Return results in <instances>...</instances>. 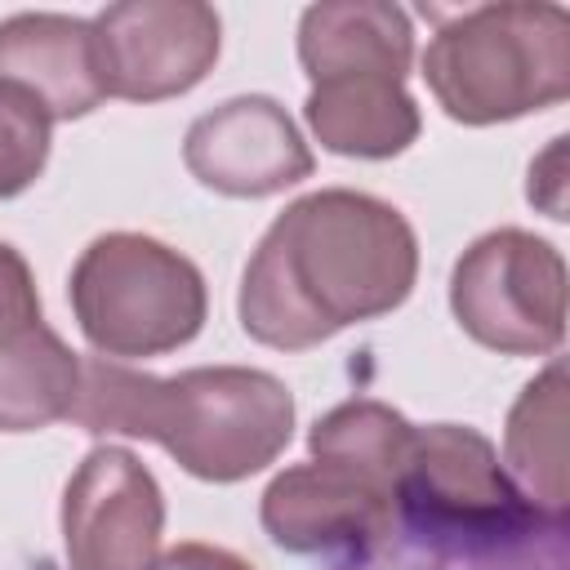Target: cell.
<instances>
[{"label": "cell", "instance_id": "4", "mask_svg": "<svg viewBox=\"0 0 570 570\" xmlns=\"http://www.w3.org/2000/svg\"><path fill=\"white\" fill-rule=\"evenodd\" d=\"M67 298L85 343L111 361L178 352L209 316L200 267L147 232L94 236L71 267Z\"/></svg>", "mask_w": 570, "mask_h": 570}, {"label": "cell", "instance_id": "13", "mask_svg": "<svg viewBox=\"0 0 570 570\" xmlns=\"http://www.w3.org/2000/svg\"><path fill=\"white\" fill-rule=\"evenodd\" d=\"M303 120L325 151L352 156V160L401 156L423 129L419 102L410 98L405 80H392V76L321 80L307 89Z\"/></svg>", "mask_w": 570, "mask_h": 570}, {"label": "cell", "instance_id": "11", "mask_svg": "<svg viewBox=\"0 0 570 570\" xmlns=\"http://www.w3.org/2000/svg\"><path fill=\"white\" fill-rule=\"evenodd\" d=\"M0 85L27 94L49 120H80L102 98L94 22L71 13H13L0 22Z\"/></svg>", "mask_w": 570, "mask_h": 570}, {"label": "cell", "instance_id": "10", "mask_svg": "<svg viewBox=\"0 0 570 570\" xmlns=\"http://www.w3.org/2000/svg\"><path fill=\"white\" fill-rule=\"evenodd\" d=\"M183 165L200 187L236 200L276 196L316 169L298 125L267 94H240L196 116L183 138Z\"/></svg>", "mask_w": 570, "mask_h": 570}, {"label": "cell", "instance_id": "2", "mask_svg": "<svg viewBox=\"0 0 570 570\" xmlns=\"http://www.w3.org/2000/svg\"><path fill=\"white\" fill-rule=\"evenodd\" d=\"M71 423L94 436L156 441L196 481L232 485L281 459L294 436V392L254 365H196L156 379L111 356H80Z\"/></svg>", "mask_w": 570, "mask_h": 570}, {"label": "cell", "instance_id": "20", "mask_svg": "<svg viewBox=\"0 0 570 570\" xmlns=\"http://www.w3.org/2000/svg\"><path fill=\"white\" fill-rule=\"evenodd\" d=\"M561 160H566V138H552V147H548V174L539 169V165H530V200L534 205H543L552 218H566V200H561Z\"/></svg>", "mask_w": 570, "mask_h": 570}, {"label": "cell", "instance_id": "16", "mask_svg": "<svg viewBox=\"0 0 570 570\" xmlns=\"http://www.w3.org/2000/svg\"><path fill=\"white\" fill-rule=\"evenodd\" d=\"M410 445H414V423L374 396H352V401L334 405L307 432L312 459L343 463V468L379 481L383 490H392V499H396V481L410 459Z\"/></svg>", "mask_w": 570, "mask_h": 570}, {"label": "cell", "instance_id": "15", "mask_svg": "<svg viewBox=\"0 0 570 570\" xmlns=\"http://www.w3.org/2000/svg\"><path fill=\"white\" fill-rule=\"evenodd\" d=\"M80 356L40 321L0 343V432H40L71 419Z\"/></svg>", "mask_w": 570, "mask_h": 570}, {"label": "cell", "instance_id": "8", "mask_svg": "<svg viewBox=\"0 0 570 570\" xmlns=\"http://www.w3.org/2000/svg\"><path fill=\"white\" fill-rule=\"evenodd\" d=\"M258 521L267 539L294 557L361 566L392 539L396 499L343 463L307 459L267 481Z\"/></svg>", "mask_w": 570, "mask_h": 570}, {"label": "cell", "instance_id": "19", "mask_svg": "<svg viewBox=\"0 0 570 570\" xmlns=\"http://www.w3.org/2000/svg\"><path fill=\"white\" fill-rule=\"evenodd\" d=\"M147 570H254V566L240 552L223 548V543L187 539V543H174V548L156 552V561Z\"/></svg>", "mask_w": 570, "mask_h": 570}, {"label": "cell", "instance_id": "18", "mask_svg": "<svg viewBox=\"0 0 570 570\" xmlns=\"http://www.w3.org/2000/svg\"><path fill=\"white\" fill-rule=\"evenodd\" d=\"M40 294H36V276L27 267V258L0 240V343L27 334L31 325H40Z\"/></svg>", "mask_w": 570, "mask_h": 570}, {"label": "cell", "instance_id": "12", "mask_svg": "<svg viewBox=\"0 0 570 570\" xmlns=\"http://www.w3.org/2000/svg\"><path fill=\"white\" fill-rule=\"evenodd\" d=\"M414 62V27L387 0H325L298 18V67L312 85L338 76L405 80Z\"/></svg>", "mask_w": 570, "mask_h": 570}, {"label": "cell", "instance_id": "7", "mask_svg": "<svg viewBox=\"0 0 570 570\" xmlns=\"http://www.w3.org/2000/svg\"><path fill=\"white\" fill-rule=\"evenodd\" d=\"M89 22L107 98L125 102H165L196 89L223 49V18L205 0H120Z\"/></svg>", "mask_w": 570, "mask_h": 570}, {"label": "cell", "instance_id": "1", "mask_svg": "<svg viewBox=\"0 0 570 570\" xmlns=\"http://www.w3.org/2000/svg\"><path fill=\"white\" fill-rule=\"evenodd\" d=\"M419 281L410 218L370 191L321 187L289 200L254 245L236 312L276 352H307L347 325L396 312Z\"/></svg>", "mask_w": 570, "mask_h": 570}, {"label": "cell", "instance_id": "14", "mask_svg": "<svg viewBox=\"0 0 570 570\" xmlns=\"http://www.w3.org/2000/svg\"><path fill=\"white\" fill-rule=\"evenodd\" d=\"M503 472L552 525L566 521V365L548 361L534 374L517 405L508 410L503 432Z\"/></svg>", "mask_w": 570, "mask_h": 570}, {"label": "cell", "instance_id": "3", "mask_svg": "<svg viewBox=\"0 0 570 570\" xmlns=\"http://www.w3.org/2000/svg\"><path fill=\"white\" fill-rule=\"evenodd\" d=\"M423 80L459 125H499L548 111L570 94V13L548 0L436 13Z\"/></svg>", "mask_w": 570, "mask_h": 570}, {"label": "cell", "instance_id": "6", "mask_svg": "<svg viewBox=\"0 0 570 570\" xmlns=\"http://www.w3.org/2000/svg\"><path fill=\"white\" fill-rule=\"evenodd\" d=\"M459 330L499 356H552L566 338V258L552 240L494 227L450 272Z\"/></svg>", "mask_w": 570, "mask_h": 570}, {"label": "cell", "instance_id": "17", "mask_svg": "<svg viewBox=\"0 0 570 570\" xmlns=\"http://www.w3.org/2000/svg\"><path fill=\"white\" fill-rule=\"evenodd\" d=\"M49 116L18 94L13 85H0V200L22 196L49 165Z\"/></svg>", "mask_w": 570, "mask_h": 570}, {"label": "cell", "instance_id": "5", "mask_svg": "<svg viewBox=\"0 0 570 570\" xmlns=\"http://www.w3.org/2000/svg\"><path fill=\"white\" fill-rule=\"evenodd\" d=\"M396 521L432 552L485 557L517 548L543 521L512 485L490 436L468 423L414 428L396 481Z\"/></svg>", "mask_w": 570, "mask_h": 570}, {"label": "cell", "instance_id": "9", "mask_svg": "<svg viewBox=\"0 0 570 570\" xmlns=\"http://www.w3.org/2000/svg\"><path fill=\"white\" fill-rule=\"evenodd\" d=\"M165 530V494L125 445H98L62 490V543L71 570H147Z\"/></svg>", "mask_w": 570, "mask_h": 570}]
</instances>
